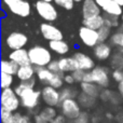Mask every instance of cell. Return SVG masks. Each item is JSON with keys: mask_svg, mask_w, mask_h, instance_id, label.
Returning a JSON list of instances; mask_svg holds the SVG:
<instances>
[{"mask_svg": "<svg viewBox=\"0 0 123 123\" xmlns=\"http://www.w3.org/2000/svg\"><path fill=\"white\" fill-rule=\"evenodd\" d=\"M30 64L35 68H45L53 61L52 52L43 45H34L28 49Z\"/></svg>", "mask_w": 123, "mask_h": 123, "instance_id": "1", "label": "cell"}, {"mask_svg": "<svg viewBox=\"0 0 123 123\" xmlns=\"http://www.w3.org/2000/svg\"><path fill=\"white\" fill-rule=\"evenodd\" d=\"M111 72L105 66H96L92 71L85 72L84 81L86 83H95L102 90L108 89L110 85Z\"/></svg>", "mask_w": 123, "mask_h": 123, "instance_id": "2", "label": "cell"}, {"mask_svg": "<svg viewBox=\"0 0 123 123\" xmlns=\"http://www.w3.org/2000/svg\"><path fill=\"white\" fill-rule=\"evenodd\" d=\"M36 78L43 84V86H52L57 90L64 87V74H54L50 69L45 68H36Z\"/></svg>", "mask_w": 123, "mask_h": 123, "instance_id": "3", "label": "cell"}, {"mask_svg": "<svg viewBox=\"0 0 123 123\" xmlns=\"http://www.w3.org/2000/svg\"><path fill=\"white\" fill-rule=\"evenodd\" d=\"M2 4L16 16L28 17L31 14V4L28 0H2Z\"/></svg>", "mask_w": 123, "mask_h": 123, "instance_id": "4", "label": "cell"}, {"mask_svg": "<svg viewBox=\"0 0 123 123\" xmlns=\"http://www.w3.org/2000/svg\"><path fill=\"white\" fill-rule=\"evenodd\" d=\"M35 10L37 14L44 21V23H53L58 17V11L53 2L38 0L35 2Z\"/></svg>", "mask_w": 123, "mask_h": 123, "instance_id": "5", "label": "cell"}, {"mask_svg": "<svg viewBox=\"0 0 123 123\" xmlns=\"http://www.w3.org/2000/svg\"><path fill=\"white\" fill-rule=\"evenodd\" d=\"M0 105L1 108L6 109L11 112H17V109L21 105V98L15 93L14 89H4L1 90V95H0Z\"/></svg>", "mask_w": 123, "mask_h": 123, "instance_id": "6", "label": "cell"}, {"mask_svg": "<svg viewBox=\"0 0 123 123\" xmlns=\"http://www.w3.org/2000/svg\"><path fill=\"white\" fill-rule=\"evenodd\" d=\"M21 105L29 111H34L38 107L41 99V90L29 89L19 95Z\"/></svg>", "mask_w": 123, "mask_h": 123, "instance_id": "7", "label": "cell"}, {"mask_svg": "<svg viewBox=\"0 0 123 123\" xmlns=\"http://www.w3.org/2000/svg\"><path fill=\"white\" fill-rule=\"evenodd\" d=\"M61 111L62 115L66 118L67 120L74 121L78 119V117L82 112V108L79 105L77 99H66L61 103Z\"/></svg>", "mask_w": 123, "mask_h": 123, "instance_id": "8", "label": "cell"}, {"mask_svg": "<svg viewBox=\"0 0 123 123\" xmlns=\"http://www.w3.org/2000/svg\"><path fill=\"white\" fill-rule=\"evenodd\" d=\"M6 47L11 51L25 49L28 43V37L22 31H12L4 39Z\"/></svg>", "mask_w": 123, "mask_h": 123, "instance_id": "9", "label": "cell"}, {"mask_svg": "<svg viewBox=\"0 0 123 123\" xmlns=\"http://www.w3.org/2000/svg\"><path fill=\"white\" fill-rule=\"evenodd\" d=\"M41 99L49 107H60L62 103L60 90L52 86H43L41 89Z\"/></svg>", "mask_w": 123, "mask_h": 123, "instance_id": "10", "label": "cell"}, {"mask_svg": "<svg viewBox=\"0 0 123 123\" xmlns=\"http://www.w3.org/2000/svg\"><path fill=\"white\" fill-rule=\"evenodd\" d=\"M39 30H40V34H41V36L43 37V39H45V40L49 41V42H51V41L64 40L63 31L52 23L40 24Z\"/></svg>", "mask_w": 123, "mask_h": 123, "instance_id": "11", "label": "cell"}, {"mask_svg": "<svg viewBox=\"0 0 123 123\" xmlns=\"http://www.w3.org/2000/svg\"><path fill=\"white\" fill-rule=\"evenodd\" d=\"M78 36L80 38L81 42L87 48H95L99 43V36L97 30L87 28L85 26H81L79 28Z\"/></svg>", "mask_w": 123, "mask_h": 123, "instance_id": "12", "label": "cell"}, {"mask_svg": "<svg viewBox=\"0 0 123 123\" xmlns=\"http://www.w3.org/2000/svg\"><path fill=\"white\" fill-rule=\"evenodd\" d=\"M81 12H82L83 19L92 18V17H95L103 14L102 9L98 6V4L95 2V0H84L82 2Z\"/></svg>", "mask_w": 123, "mask_h": 123, "instance_id": "13", "label": "cell"}, {"mask_svg": "<svg viewBox=\"0 0 123 123\" xmlns=\"http://www.w3.org/2000/svg\"><path fill=\"white\" fill-rule=\"evenodd\" d=\"M72 57H74V60L77 61V63H78L79 69L83 70V71H85V72L92 71V70L96 67L95 61H94L90 55L83 53V52H76V53H74Z\"/></svg>", "mask_w": 123, "mask_h": 123, "instance_id": "14", "label": "cell"}, {"mask_svg": "<svg viewBox=\"0 0 123 123\" xmlns=\"http://www.w3.org/2000/svg\"><path fill=\"white\" fill-rule=\"evenodd\" d=\"M113 53V49L109 42L98 43L95 48H93V55L97 61L105 62L109 61Z\"/></svg>", "mask_w": 123, "mask_h": 123, "instance_id": "15", "label": "cell"}, {"mask_svg": "<svg viewBox=\"0 0 123 123\" xmlns=\"http://www.w3.org/2000/svg\"><path fill=\"white\" fill-rule=\"evenodd\" d=\"M8 58L10 61L14 62L15 64H17L19 67L26 66V65H30L29 54H28V50H26V49L11 51L8 55Z\"/></svg>", "mask_w": 123, "mask_h": 123, "instance_id": "16", "label": "cell"}, {"mask_svg": "<svg viewBox=\"0 0 123 123\" xmlns=\"http://www.w3.org/2000/svg\"><path fill=\"white\" fill-rule=\"evenodd\" d=\"M58 65H60L61 71L64 74H72L74 71L79 69L78 63L72 56H63V57L58 58Z\"/></svg>", "mask_w": 123, "mask_h": 123, "instance_id": "17", "label": "cell"}, {"mask_svg": "<svg viewBox=\"0 0 123 123\" xmlns=\"http://www.w3.org/2000/svg\"><path fill=\"white\" fill-rule=\"evenodd\" d=\"M36 68L30 64V65L22 66L18 68V71L16 74V78L19 80V82H25V81H30L36 78Z\"/></svg>", "mask_w": 123, "mask_h": 123, "instance_id": "18", "label": "cell"}, {"mask_svg": "<svg viewBox=\"0 0 123 123\" xmlns=\"http://www.w3.org/2000/svg\"><path fill=\"white\" fill-rule=\"evenodd\" d=\"M49 49L51 50V52H53V53L57 54V55L63 57L66 54L69 53L70 45H69V43L64 40L51 41V42H49Z\"/></svg>", "mask_w": 123, "mask_h": 123, "instance_id": "19", "label": "cell"}, {"mask_svg": "<svg viewBox=\"0 0 123 123\" xmlns=\"http://www.w3.org/2000/svg\"><path fill=\"white\" fill-rule=\"evenodd\" d=\"M80 91L81 93H84L86 95L91 96V97H94L97 99L100 95V92H102V89L98 86L95 83H86L83 82L80 84Z\"/></svg>", "mask_w": 123, "mask_h": 123, "instance_id": "20", "label": "cell"}, {"mask_svg": "<svg viewBox=\"0 0 123 123\" xmlns=\"http://www.w3.org/2000/svg\"><path fill=\"white\" fill-rule=\"evenodd\" d=\"M109 66L111 70H123V53L120 50L113 51L109 58Z\"/></svg>", "mask_w": 123, "mask_h": 123, "instance_id": "21", "label": "cell"}, {"mask_svg": "<svg viewBox=\"0 0 123 123\" xmlns=\"http://www.w3.org/2000/svg\"><path fill=\"white\" fill-rule=\"evenodd\" d=\"M104 25H105V21H104L103 14L82 21V26H85V27L91 28V29H94V30H99Z\"/></svg>", "mask_w": 123, "mask_h": 123, "instance_id": "22", "label": "cell"}, {"mask_svg": "<svg viewBox=\"0 0 123 123\" xmlns=\"http://www.w3.org/2000/svg\"><path fill=\"white\" fill-rule=\"evenodd\" d=\"M61 93V102H64L66 99H76L79 96V91L78 89L74 87L72 85H67V86L63 87L60 90Z\"/></svg>", "mask_w": 123, "mask_h": 123, "instance_id": "23", "label": "cell"}, {"mask_svg": "<svg viewBox=\"0 0 123 123\" xmlns=\"http://www.w3.org/2000/svg\"><path fill=\"white\" fill-rule=\"evenodd\" d=\"M103 13H106L109 15H113V16L121 17L123 14V8L120 4H118L117 2H115L113 0H111L104 9H102Z\"/></svg>", "mask_w": 123, "mask_h": 123, "instance_id": "24", "label": "cell"}, {"mask_svg": "<svg viewBox=\"0 0 123 123\" xmlns=\"http://www.w3.org/2000/svg\"><path fill=\"white\" fill-rule=\"evenodd\" d=\"M19 66L15 64L14 62L10 61L9 58H4L1 61V72L8 74H12V76H16L17 71H18Z\"/></svg>", "mask_w": 123, "mask_h": 123, "instance_id": "25", "label": "cell"}, {"mask_svg": "<svg viewBox=\"0 0 123 123\" xmlns=\"http://www.w3.org/2000/svg\"><path fill=\"white\" fill-rule=\"evenodd\" d=\"M77 100H78L79 105L81 106V108H83V109H91V108H93V107L96 105V102H97V99H96V98L91 97V96L86 95V94H84V93H80V94H79Z\"/></svg>", "mask_w": 123, "mask_h": 123, "instance_id": "26", "label": "cell"}, {"mask_svg": "<svg viewBox=\"0 0 123 123\" xmlns=\"http://www.w3.org/2000/svg\"><path fill=\"white\" fill-rule=\"evenodd\" d=\"M109 43L117 50H123V30L119 29L113 31L109 39Z\"/></svg>", "mask_w": 123, "mask_h": 123, "instance_id": "27", "label": "cell"}, {"mask_svg": "<svg viewBox=\"0 0 123 123\" xmlns=\"http://www.w3.org/2000/svg\"><path fill=\"white\" fill-rule=\"evenodd\" d=\"M38 113L49 123H51L58 116L57 111H56V108H54V107H49V106L43 107Z\"/></svg>", "mask_w": 123, "mask_h": 123, "instance_id": "28", "label": "cell"}, {"mask_svg": "<svg viewBox=\"0 0 123 123\" xmlns=\"http://www.w3.org/2000/svg\"><path fill=\"white\" fill-rule=\"evenodd\" d=\"M35 85H36V78L32 79L30 81H25V82H19L16 86L14 87V91L15 93L17 94V96L19 97L22 93H24L25 91L29 89H35Z\"/></svg>", "mask_w": 123, "mask_h": 123, "instance_id": "29", "label": "cell"}, {"mask_svg": "<svg viewBox=\"0 0 123 123\" xmlns=\"http://www.w3.org/2000/svg\"><path fill=\"white\" fill-rule=\"evenodd\" d=\"M103 16H104V21H105V25L110 27L111 29L112 28H118L121 23V18L118 16H113V15H109V14H106V13H103Z\"/></svg>", "mask_w": 123, "mask_h": 123, "instance_id": "30", "label": "cell"}, {"mask_svg": "<svg viewBox=\"0 0 123 123\" xmlns=\"http://www.w3.org/2000/svg\"><path fill=\"white\" fill-rule=\"evenodd\" d=\"M97 31H98V36H99V43L109 41L111 35H112V29L106 25H104L99 30H97Z\"/></svg>", "mask_w": 123, "mask_h": 123, "instance_id": "31", "label": "cell"}, {"mask_svg": "<svg viewBox=\"0 0 123 123\" xmlns=\"http://www.w3.org/2000/svg\"><path fill=\"white\" fill-rule=\"evenodd\" d=\"M13 83H14V76L1 72V84H0L1 90L10 89V87H12Z\"/></svg>", "mask_w": 123, "mask_h": 123, "instance_id": "32", "label": "cell"}, {"mask_svg": "<svg viewBox=\"0 0 123 123\" xmlns=\"http://www.w3.org/2000/svg\"><path fill=\"white\" fill-rule=\"evenodd\" d=\"M54 4H56L57 6L64 9V10H67V11H70L74 9V0H54L53 2Z\"/></svg>", "mask_w": 123, "mask_h": 123, "instance_id": "33", "label": "cell"}, {"mask_svg": "<svg viewBox=\"0 0 123 123\" xmlns=\"http://www.w3.org/2000/svg\"><path fill=\"white\" fill-rule=\"evenodd\" d=\"M13 116L14 112L6 110V109L1 108L0 110V118H1V123H11L13 120Z\"/></svg>", "mask_w": 123, "mask_h": 123, "instance_id": "34", "label": "cell"}, {"mask_svg": "<svg viewBox=\"0 0 123 123\" xmlns=\"http://www.w3.org/2000/svg\"><path fill=\"white\" fill-rule=\"evenodd\" d=\"M112 92L113 91H111V90H109V89L102 90L100 95H99L100 100H102V102H104V103H110L111 96H112Z\"/></svg>", "mask_w": 123, "mask_h": 123, "instance_id": "35", "label": "cell"}, {"mask_svg": "<svg viewBox=\"0 0 123 123\" xmlns=\"http://www.w3.org/2000/svg\"><path fill=\"white\" fill-rule=\"evenodd\" d=\"M71 74H72V77H74L76 83H79V84L83 83V81H84L85 71H83V70H81V69H78V70H76V71L72 72Z\"/></svg>", "mask_w": 123, "mask_h": 123, "instance_id": "36", "label": "cell"}, {"mask_svg": "<svg viewBox=\"0 0 123 123\" xmlns=\"http://www.w3.org/2000/svg\"><path fill=\"white\" fill-rule=\"evenodd\" d=\"M48 69H50L52 72H54V74H64L63 72L61 71L60 69V65H58V60H53L51 62V63L49 64V66H48Z\"/></svg>", "mask_w": 123, "mask_h": 123, "instance_id": "37", "label": "cell"}, {"mask_svg": "<svg viewBox=\"0 0 123 123\" xmlns=\"http://www.w3.org/2000/svg\"><path fill=\"white\" fill-rule=\"evenodd\" d=\"M111 79L117 83L123 81V70H112L111 71Z\"/></svg>", "mask_w": 123, "mask_h": 123, "instance_id": "38", "label": "cell"}, {"mask_svg": "<svg viewBox=\"0 0 123 123\" xmlns=\"http://www.w3.org/2000/svg\"><path fill=\"white\" fill-rule=\"evenodd\" d=\"M90 115L86 112V111H82L81 112V115L78 117V121H80V122H82V123H90Z\"/></svg>", "mask_w": 123, "mask_h": 123, "instance_id": "39", "label": "cell"}, {"mask_svg": "<svg viewBox=\"0 0 123 123\" xmlns=\"http://www.w3.org/2000/svg\"><path fill=\"white\" fill-rule=\"evenodd\" d=\"M64 83L67 85H74V83H76V81H74V77H72L71 74H64Z\"/></svg>", "mask_w": 123, "mask_h": 123, "instance_id": "40", "label": "cell"}, {"mask_svg": "<svg viewBox=\"0 0 123 123\" xmlns=\"http://www.w3.org/2000/svg\"><path fill=\"white\" fill-rule=\"evenodd\" d=\"M22 118H23V115L19 112H14V116H13V120L11 123H22Z\"/></svg>", "mask_w": 123, "mask_h": 123, "instance_id": "41", "label": "cell"}, {"mask_svg": "<svg viewBox=\"0 0 123 123\" xmlns=\"http://www.w3.org/2000/svg\"><path fill=\"white\" fill-rule=\"evenodd\" d=\"M51 123H67V119L63 115H58Z\"/></svg>", "mask_w": 123, "mask_h": 123, "instance_id": "42", "label": "cell"}, {"mask_svg": "<svg viewBox=\"0 0 123 123\" xmlns=\"http://www.w3.org/2000/svg\"><path fill=\"white\" fill-rule=\"evenodd\" d=\"M34 123H49V122L45 121L39 113H37V115L34 116Z\"/></svg>", "mask_w": 123, "mask_h": 123, "instance_id": "43", "label": "cell"}, {"mask_svg": "<svg viewBox=\"0 0 123 123\" xmlns=\"http://www.w3.org/2000/svg\"><path fill=\"white\" fill-rule=\"evenodd\" d=\"M110 1L111 0H95V2L98 4V6H99L100 9H104Z\"/></svg>", "mask_w": 123, "mask_h": 123, "instance_id": "44", "label": "cell"}, {"mask_svg": "<svg viewBox=\"0 0 123 123\" xmlns=\"http://www.w3.org/2000/svg\"><path fill=\"white\" fill-rule=\"evenodd\" d=\"M22 123H32L31 118L28 115H23V118H22Z\"/></svg>", "mask_w": 123, "mask_h": 123, "instance_id": "45", "label": "cell"}, {"mask_svg": "<svg viewBox=\"0 0 123 123\" xmlns=\"http://www.w3.org/2000/svg\"><path fill=\"white\" fill-rule=\"evenodd\" d=\"M117 89H118V93L120 94V96H121L122 99H123V81L120 82V83H118Z\"/></svg>", "mask_w": 123, "mask_h": 123, "instance_id": "46", "label": "cell"}, {"mask_svg": "<svg viewBox=\"0 0 123 123\" xmlns=\"http://www.w3.org/2000/svg\"><path fill=\"white\" fill-rule=\"evenodd\" d=\"M116 120L118 123H123V112H119L116 116Z\"/></svg>", "mask_w": 123, "mask_h": 123, "instance_id": "47", "label": "cell"}, {"mask_svg": "<svg viewBox=\"0 0 123 123\" xmlns=\"http://www.w3.org/2000/svg\"><path fill=\"white\" fill-rule=\"evenodd\" d=\"M105 116H106V118H107V119H108V120H112L113 118H115V117H113V115H112V113H110V112H107Z\"/></svg>", "mask_w": 123, "mask_h": 123, "instance_id": "48", "label": "cell"}, {"mask_svg": "<svg viewBox=\"0 0 123 123\" xmlns=\"http://www.w3.org/2000/svg\"><path fill=\"white\" fill-rule=\"evenodd\" d=\"M113 1L117 2L118 4H120V6H121L122 8H123V0H113Z\"/></svg>", "mask_w": 123, "mask_h": 123, "instance_id": "49", "label": "cell"}, {"mask_svg": "<svg viewBox=\"0 0 123 123\" xmlns=\"http://www.w3.org/2000/svg\"><path fill=\"white\" fill-rule=\"evenodd\" d=\"M70 123H82V122H80V121H78V120H74V121H70Z\"/></svg>", "mask_w": 123, "mask_h": 123, "instance_id": "50", "label": "cell"}, {"mask_svg": "<svg viewBox=\"0 0 123 123\" xmlns=\"http://www.w3.org/2000/svg\"><path fill=\"white\" fill-rule=\"evenodd\" d=\"M41 1H45V2H54V0H41Z\"/></svg>", "mask_w": 123, "mask_h": 123, "instance_id": "51", "label": "cell"}, {"mask_svg": "<svg viewBox=\"0 0 123 123\" xmlns=\"http://www.w3.org/2000/svg\"><path fill=\"white\" fill-rule=\"evenodd\" d=\"M120 18H121V22H122V23H123V14H122V16H121V17H120Z\"/></svg>", "mask_w": 123, "mask_h": 123, "instance_id": "52", "label": "cell"}, {"mask_svg": "<svg viewBox=\"0 0 123 123\" xmlns=\"http://www.w3.org/2000/svg\"><path fill=\"white\" fill-rule=\"evenodd\" d=\"M121 30H123V23L121 24Z\"/></svg>", "mask_w": 123, "mask_h": 123, "instance_id": "53", "label": "cell"}, {"mask_svg": "<svg viewBox=\"0 0 123 123\" xmlns=\"http://www.w3.org/2000/svg\"><path fill=\"white\" fill-rule=\"evenodd\" d=\"M120 51H121V52H122V53H123V50H120Z\"/></svg>", "mask_w": 123, "mask_h": 123, "instance_id": "54", "label": "cell"}]
</instances>
